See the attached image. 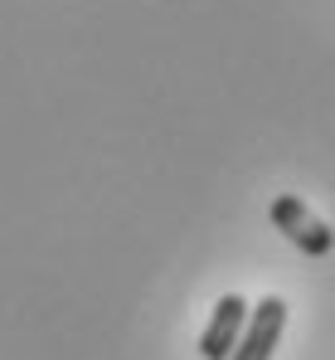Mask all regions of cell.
<instances>
[{
	"mask_svg": "<svg viewBox=\"0 0 335 360\" xmlns=\"http://www.w3.org/2000/svg\"><path fill=\"white\" fill-rule=\"evenodd\" d=\"M272 224L282 229V239L296 243L306 258H326L335 248V229L301 205V195H277V200H272Z\"/></svg>",
	"mask_w": 335,
	"mask_h": 360,
	"instance_id": "cell-1",
	"label": "cell"
},
{
	"mask_svg": "<svg viewBox=\"0 0 335 360\" xmlns=\"http://www.w3.org/2000/svg\"><path fill=\"white\" fill-rule=\"evenodd\" d=\"M282 326H287V302L282 297H263L253 311H248L243 336H238V346H233L228 360H272Z\"/></svg>",
	"mask_w": 335,
	"mask_h": 360,
	"instance_id": "cell-2",
	"label": "cell"
},
{
	"mask_svg": "<svg viewBox=\"0 0 335 360\" xmlns=\"http://www.w3.org/2000/svg\"><path fill=\"white\" fill-rule=\"evenodd\" d=\"M243 321H248V302L238 297V292L219 297L209 326H204V336H199V356L204 360H228L233 346H238V336H243Z\"/></svg>",
	"mask_w": 335,
	"mask_h": 360,
	"instance_id": "cell-3",
	"label": "cell"
}]
</instances>
